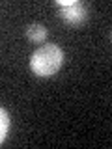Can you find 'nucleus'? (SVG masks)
<instances>
[{"mask_svg":"<svg viewBox=\"0 0 112 149\" xmlns=\"http://www.w3.org/2000/svg\"><path fill=\"white\" fill-rule=\"evenodd\" d=\"M64 50L58 45H43L30 56V69L41 78H49L60 71L64 63Z\"/></svg>","mask_w":112,"mask_h":149,"instance_id":"1","label":"nucleus"},{"mask_svg":"<svg viewBox=\"0 0 112 149\" xmlns=\"http://www.w3.org/2000/svg\"><path fill=\"white\" fill-rule=\"evenodd\" d=\"M56 6L60 8V17L64 22L71 26H78L86 22L88 19V8L82 2L77 0H56Z\"/></svg>","mask_w":112,"mask_h":149,"instance_id":"2","label":"nucleus"},{"mask_svg":"<svg viewBox=\"0 0 112 149\" xmlns=\"http://www.w3.org/2000/svg\"><path fill=\"white\" fill-rule=\"evenodd\" d=\"M26 37L32 41V43H43L47 39V28L43 24H37V22L28 24L26 26Z\"/></svg>","mask_w":112,"mask_h":149,"instance_id":"3","label":"nucleus"},{"mask_svg":"<svg viewBox=\"0 0 112 149\" xmlns=\"http://www.w3.org/2000/svg\"><path fill=\"white\" fill-rule=\"evenodd\" d=\"M0 116H2V121H0V142H6L8 130H9V114L6 108H0Z\"/></svg>","mask_w":112,"mask_h":149,"instance_id":"4","label":"nucleus"}]
</instances>
